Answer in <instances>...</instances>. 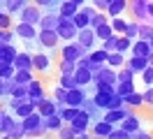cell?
Returning a JSON list of instances; mask_svg holds the SVG:
<instances>
[{
  "label": "cell",
  "mask_w": 153,
  "mask_h": 139,
  "mask_svg": "<svg viewBox=\"0 0 153 139\" xmlns=\"http://www.w3.org/2000/svg\"><path fill=\"white\" fill-rule=\"evenodd\" d=\"M12 33L19 37V39H23V42H37V35H39V28L35 26H28V23H14V28H12Z\"/></svg>",
  "instance_id": "6"
},
{
  "label": "cell",
  "mask_w": 153,
  "mask_h": 139,
  "mask_svg": "<svg viewBox=\"0 0 153 139\" xmlns=\"http://www.w3.org/2000/svg\"><path fill=\"white\" fill-rule=\"evenodd\" d=\"M0 139H12V137H0Z\"/></svg>",
  "instance_id": "62"
},
{
  "label": "cell",
  "mask_w": 153,
  "mask_h": 139,
  "mask_svg": "<svg viewBox=\"0 0 153 139\" xmlns=\"http://www.w3.org/2000/svg\"><path fill=\"white\" fill-rule=\"evenodd\" d=\"M132 93H137V88H134V81H128V83H118V86H116V95H118V97H130V95H132Z\"/></svg>",
  "instance_id": "35"
},
{
  "label": "cell",
  "mask_w": 153,
  "mask_h": 139,
  "mask_svg": "<svg viewBox=\"0 0 153 139\" xmlns=\"http://www.w3.org/2000/svg\"><path fill=\"white\" fill-rule=\"evenodd\" d=\"M2 116H5V109H0V123H2Z\"/></svg>",
  "instance_id": "59"
},
{
  "label": "cell",
  "mask_w": 153,
  "mask_h": 139,
  "mask_svg": "<svg viewBox=\"0 0 153 139\" xmlns=\"http://www.w3.org/2000/svg\"><path fill=\"white\" fill-rule=\"evenodd\" d=\"M53 102H56L58 109L67 107V91H63L60 86H56V88H53Z\"/></svg>",
  "instance_id": "37"
},
{
  "label": "cell",
  "mask_w": 153,
  "mask_h": 139,
  "mask_svg": "<svg viewBox=\"0 0 153 139\" xmlns=\"http://www.w3.org/2000/svg\"><path fill=\"white\" fill-rule=\"evenodd\" d=\"M125 9H130V2H125V0H109L107 16L109 19H118V16H123Z\"/></svg>",
  "instance_id": "21"
},
{
  "label": "cell",
  "mask_w": 153,
  "mask_h": 139,
  "mask_svg": "<svg viewBox=\"0 0 153 139\" xmlns=\"http://www.w3.org/2000/svg\"><path fill=\"white\" fill-rule=\"evenodd\" d=\"M125 65H128V56L123 54H109V60H107V67H111V70H123Z\"/></svg>",
  "instance_id": "29"
},
{
  "label": "cell",
  "mask_w": 153,
  "mask_h": 139,
  "mask_svg": "<svg viewBox=\"0 0 153 139\" xmlns=\"http://www.w3.org/2000/svg\"><path fill=\"white\" fill-rule=\"evenodd\" d=\"M151 49H153V39H151Z\"/></svg>",
  "instance_id": "64"
},
{
  "label": "cell",
  "mask_w": 153,
  "mask_h": 139,
  "mask_svg": "<svg viewBox=\"0 0 153 139\" xmlns=\"http://www.w3.org/2000/svg\"><path fill=\"white\" fill-rule=\"evenodd\" d=\"M14 70H16V72L33 70V54H28V51H21V54L16 56V60H14ZM33 72H35V70H33Z\"/></svg>",
  "instance_id": "23"
},
{
  "label": "cell",
  "mask_w": 153,
  "mask_h": 139,
  "mask_svg": "<svg viewBox=\"0 0 153 139\" xmlns=\"http://www.w3.org/2000/svg\"><path fill=\"white\" fill-rule=\"evenodd\" d=\"M16 123H19V120L14 118V114H7V111H5V116H2V123H0V137H10Z\"/></svg>",
  "instance_id": "26"
},
{
  "label": "cell",
  "mask_w": 153,
  "mask_h": 139,
  "mask_svg": "<svg viewBox=\"0 0 153 139\" xmlns=\"http://www.w3.org/2000/svg\"><path fill=\"white\" fill-rule=\"evenodd\" d=\"M111 97H114V95H107V93H93V102H95V107L100 111H105L107 114V109H109V102H111Z\"/></svg>",
  "instance_id": "31"
},
{
  "label": "cell",
  "mask_w": 153,
  "mask_h": 139,
  "mask_svg": "<svg viewBox=\"0 0 153 139\" xmlns=\"http://www.w3.org/2000/svg\"><path fill=\"white\" fill-rule=\"evenodd\" d=\"M10 28H14V26H12V16L5 12V14L0 16V30H10Z\"/></svg>",
  "instance_id": "52"
},
{
  "label": "cell",
  "mask_w": 153,
  "mask_h": 139,
  "mask_svg": "<svg viewBox=\"0 0 153 139\" xmlns=\"http://www.w3.org/2000/svg\"><path fill=\"white\" fill-rule=\"evenodd\" d=\"M134 79V72L132 70H128V67H123V70H118V83H128Z\"/></svg>",
  "instance_id": "48"
},
{
  "label": "cell",
  "mask_w": 153,
  "mask_h": 139,
  "mask_svg": "<svg viewBox=\"0 0 153 139\" xmlns=\"http://www.w3.org/2000/svg\"><path fill=\"white\" fill-rule=\"evenodd\" d=\"M51 54H47V51H35L33 54V70L35 72H39V74H51L49 70H51Z\"/></svg>",
  "instance_id": "7"
},
{
  "label": "cell",
  "mask_w": 153,
  "mask_h": 139,
  "mask_svg": "<svg viewBox=\"0 0 153 139\" xmlns=\"http://www.w3.org/2000/svg\"><path fill=\"white\" fill-rule=\"evenodd\" d=\"M142 95H144V104H146V107H153V88L142 91Z\"/></svg>",
  "instance_id": "56"
},
{
  "label": "cell",
  "mask_w": 153,
  "mask_h": 139,
  "mask_svg": "<svg viewBox=\"0 0 153 139\" xmlns=\"http://www.w3.org/2000/svg\"><path fill=\"white\" fill-rule=\"evenodd\" d=\"M123 37H128L130 42H137V39H139V23H137V21H130V23H128V30H125Z\"/></svg>",
  "instance_id": "40"
},
{
  "label": "cell",
  "mask_w": 153,
  "mask_h": 139,
  "mask_svg": "<svg viewBox=\"0 0 153 139\" xmlns=\"http://www.w3.org/2000/svg\"><path fill=\"white\" fill-rule=\"evenodd\" d=\"M134 139H153L151 132H139V135H134Z\"/></svg>",
  "instance_id": "57"
},
{
  "label": "cell",
  "mask_w": 153,
  "mask_h": 139,
  "mask_svg": "<svg viewBox=\"0 0 153 139\" xmlns=\"http://www.w3.org/2000/svg\"><path fill=\"white\" fill-rule=\"evenodd\" d=\"M58 72H60V77H74V72H76V63L60 60V63H58Z\"/></svg>",
  "instance_id": "38"
},
{
  "label": "cell",
  "mask_w": 153,
  "mask_h": 139,
  "mask_svg": "<svg viewBox=\"0 0 153 139\" xmlns=\"http://www.w3.org/2000/svg\"><path fill=\"white\" fill-rule=\"evenodd\" d=\"M70 128L74 130L76 135H86V132H91V128H93V118L81 109V111H79V116L72 120V125H70Z\"/></svg>",
  "instance_id": "11"
},
{
  "label": "cell",
  "mask_w": 153,
  "mask_h": 139,
  "mask_svg": "<svg viewBox=\"0 0 153 139\" xmlns=\"http://www.w3.org/2000/svg\"><path fill=\"white\" fill-rule=\"evenodd\" d=\"M95 35H97V39L100 42H105V39H109V37H114V30H111V26L109 23H105V26H100L95 30Z\"/></svg>",
  "instance_id": "43"
},
{
  "label": "cell",
  "mask_w": 153,
  "mask_h": 139,
  "mask_svg": "<svg viewBox=\"0 0 153 139\" xmlns=\"http://www.w3.org/2000/svg\"><path fill=\"white\" fill-rule=\"evenodd\" d=\"M95 91L97 93H107V95H116V88H114V86H109V83H97Z\"/></svg>",
  "instance_id": "53"
},
{
  "label": "cell",
  "mask_w": 153,
  "mask_h": 139,
  "mask_svg": "<svg viewBox=\"0 0 153 139\" xmlns=\"http://www.w3.org/2000/svg\"><path fill=\"white\" fill-rule=\"evenodd\" d=\"M125 67H128V70H132L134 74H139V77H142V74L146 72L151 65H149V60H146V58H134V56H128V65H125Z\"/></svg>",
  "instance_id": "22"
},
{
  "label": "cell",
  "mask_w": 153,
  "mask_h": 139,
  "mask_svg": "<svg viewBox=\"0 0 153 139\" xmlns=\"http://www.w3.org/2000/svg\"><path fill=\"white\" fill-rule=\"evenodd\" d=\"M125 104H123V97H118V95H114L111 97V102H109V109L107 111H118V109H123Z\"/></svg>",
  "instance_id": "50"
},
{
  "label": "cell",
  "mask_w": 153,
  "mask_h": 139,
  "mask_svg": "<svg viewBox=\"0 0 153 139\" xmlns=\"http://www.w3.org/2000/svg\"><path fill=\"white\" fill-rule=\"evenodd\" d=\"M86 100H88V95H86V88H74V91H67V107H74V109H81Z\"/></svg>",
  "instance_id": "14"
},
{
  "label": "cell",
  "mask_w": 153,
  "mask_h": 139,
  "mask_svg": "<svg viewBox=\"0 0 153 139\" xmlns=\"http://www.w3.org/2000/svg\"><path fill=\"white\" fill-rule=\"evenodd\" d=\"M74 81H76V86H79V88H88V86L93 83V72H91V70H79V67H76Z\"/></svg>",
  "instance_id": "27"
},
{
  "label": "cell",
  "mask_w": 153,
  "mask_h": 139,
  "mask_svg": "<svg viewBox=\"0 0 153 139\" xmlns=\"http://www.w3.org/2000/svg\"><path fill=\"white\" fill-rule=\"evenodd\" d=\"M12 97H16V100H28V86H16V83H14Z\"/></svg>",
  "instance_id": "45"
},
{
  "label": "cell",
  "mask_w": 153,
  "mask_h": 139,
  "mask_svg": "<svg viewBox=\"0 0 153 139\" xmlns=\"http://www.w3.org/2000/svg\"><path fill=\"white\" fill-rule=\"evenodd\" d=\"M130 56H134V58H151L153 56V49H151V42H146V39H137L132 44V51H130Z\"/></svg>",
  "instance_id": "17"
},
{
  "label": "cell",
  "mask_w": 153,
  "mask_h": 139,
  "mask_svg": "<svg viewBox=\"0 0 153 139\" xmlns=\"http://www.w3.org/2000/svg\"><path fill=\"white\" fill-rule=\"evenodd\" d=\"M79 111H81V109H74V107H63V109H58V116L63 118V123H65V125H72V120L79 116Z\"/></svg>",
  "instance_id": "32"
},
{
  "label": "cell",
  "mask_w": 153,
  "mask_h": 139,
  "mask_svg": "<svg viewBox=\"0 0 153 139\" xmlns=\"http://www.w3.org/2000/svg\"><path fill=\"white\" fill-rule=\"evenodd\" d=\"M118 128L125 130L130 137H134V135H139V132H142V118H139L137 114H132V116H128V118H125Z\"/></svg>",
  "instance_id": "15"
},
{
  "label": "cell",
  "mask_w": 153,
  "mask_h": 139,
  "mask_svg": "<svg viewBox=\"0 0 153 139\" xmlns=\"http://www.w3.org/2000/svg\"><path fill=\"white\" fill-rule=\"evenodd\" d=\"M95 42H97V35H95V30H91V28L81 30V33H79V37H76V44L84 46L88 54H91V51H95Z\"/></svg>",
  "instance_id": "13"
},
{
  "label": "cell",
  "mask_w": 153,
  "mask_h": 139,
  "mask_svg": "<svg viewBox=\"0 0 153 139\" xmlns=\"http://www.w3.org/2000/svg\"><path fill=\"white\" fill-rule=\"evenodd\" d=\"M14 65H5V67H0V79H5V81H14Z\"/></svg>",
  "instance_id": "46"
},
{
  "label": "cell",
  "mask_w": 153,
  "mask_h": 139,
  "mask_svg": "<svg viewBox=\"0 0 153 139\" xmlns=\"http://www.w3.org/2000/svg\"><path fill=\"white\" fill-rule=\"evenodd\" d=\"M23 123V130H26V135H28V139H35V137H44L47 135V130H44V118L39 116L37 111L33 114V116H28L26 120H21Z\"/></svg>",
  "instance_id": "1"
},
{
  "label": "cell",
  "mask_w": 153,
  "mask_h": 139,
  "mask_svg": "<svg viewBox=\"0 0 153 139\" xmlns=\"http://www.w3.org/2000/svg\"><path fill=\"white\" fill-rule=\"evenodd\" d=\"M21 51L16 49V46H5L0 44V67H5V65H14V60H16V56H19Z\"/></svg>",
  "instance_id": "18"
},
{
  "label": "cell",
  "mask_w": 153,
  "mask_h": 139,
  "mask_svg": "<svg viewBox=\"0 0 153 139\" xmlns=\"http://www.w3.org/2000/svg\"><path fill=\"white\" fill-rule=\"evenodd\" d=\"M88 51L84 46H79L76 42H70V44L60 46V60H67V63H79L81 58H86Z\"/></svg>",
  "instance_id": "3"
},
{
  "label": "cell",
  "mask_w": 153,
  "mask_h": 139,
  "mask_svg": "<svg viewBox=\"0 0 153 139\" xmlns=\"http://www.w3.org/2000/svg\"><path fill=\"white\" fill-rule=\"evenodd\" d=\"M139 39H146V42L153 39V26L151 23H142L139 26Z\"/></svg>",
  "instance_id": "44"
},
{
  "label": "cell",
  "mask_w": 153,
  "mask_h": 139,
  "mask_svg": "<svg viewBox=\"0 0 153 139\" xmlns=\"http://www.w3.org/2000/svg\"><path fill=\"white\" fill-rule=\"evenodd\" d=\"M58 86L63 88V91H74V88H79L74 81V77H58Z\"/></svg>",
  "instance_id": "42"
},
{
  "label": "cell",
  "mask_w": 153,
  "mask_h": 139,
  "mask_svg": "<svg viewBox=\"0 0 153 139\" xmlns=\"http://www.w3.org/2000/svg\"><path fill=\"white\" fill-rule=\"evenodd\" d=\"M142 81L146 83V88H153V67H149V70L142 74Z\"/></svg>",
  "instance_id": "54"
},
{
  "label": "cell",
  "mask_w": 153,
  "mask_h": 139,
  "mask_svg": "<svg viewBox=\"0 0 153 139\" xmlns=\"http://www.w3.org/2000/svg\"><path fill=\"white\" fill-rule=\"evenodd\" d=\"M132 114H134V111L130 109V107H123V109H118V111H107V114H105V120L118 128V125H121L128 116H132Z\"/></svg>",
  "instance_id": "16"
},
{
  "label": "cell",
  "mask_w": 153,
  "mask_h": 139,
  "mask_svg": "<svg viewBox=\"0 0 153 139\" xmlns=\"http://www.w3.org/2000/svg\"><path fill=\"white\" fill-rule=\"evenodd\" d=\"M26 7H28V2H23V0H7V2H0V9L7 12L10 16H19Z\"/></svg>",
  "instance_id": "19"
},
{
  "label": "cell",
  "mask_w": 153,
  "mask_h": 139,
  "mask_svg": "<svg viewBox=\"0 0 153 139\" xmlns=\"http://www.w3.org/2000/svg\"><path fill=\"white\" fill-rule=\"evenodd\" d=\"M91 5H93L100 14H107V9H109V0H95V2H91Z\"/></svg>",
  "instance_id": "51"
},
{
  "label": "cell",
  "mask_w": 153,
  "mask_h": 139,
  "mask_svg": "<svg viewBox=\"0 0 153 139\" xmlns=\"http://www.w3.org/2000/svg\"><path fill=\"white\" fill-rule=\"evenodd\" d=\"M35 111H37V107H35L33 102H23V104H21L19 109L14 111V118H16V120H26L28 116H33Z\"/></svg>",
  "instance_id": "28"
},
{
  "label": "cell",
  "mask_w": 153,
  "mask_h": 139,
  "mask_svg": "<svg viewBox=\"0 0 153 139\" xmlns=\"http://www.w3.org/2000/svg\"><path fill=\"white\" fill-rule=\"evenodd\" d=\"M123 104H125V107H130V109H137V107H142V104H144V95H142V91H137V93H132L130 97H125Z\"/></svg>",
  "instance_id": "36"
},
{
  "label": "cell",
  "mask_w": 153,
  "mask_h": 139,
  "mask_svg": "<svg viewBox=\"0 0 153 139\" xmlns=\"http://www.w3.org/2000/svg\"><path fill=\"white\" fill-rule=\"evenodd\" d=\"M65 128V123H63V118L60 116H51V118H44V130H47V135H58L60 130Z\"/></svg>",
  "instance_id": "25"
},
{
  "label": "cell",
  "mask_w": 153,
  "mask_h": 139,
  "mask_svg": "<svg viewBox=\"0 0 153 139\" xmlns=\"http://www.w3.org/2000/svg\"><path fill=\"white\" fill-rule=\"evenodd\" d=\"M37 114L42 116V118H51V116H56L58 107H56V102H53V97H47V100L42 102V104L37 107Z\"/></svg>",
  "instance_id": "24"
},
{
  "label": "cell",
  "mask_w": 153,
  "mask_h": 139,
  "mask_svg": "<svg viewBox=\"0 0 153 139\" xmlns=\"http://www.w3.org/2000/svg\"><path fill=\"white\" fill-rule=\"evenodd\" d=\"M56 137H58V139H76V132H74L72 128H70V125H65V128L60 130Z\"/></svg>",
  "instance_id": "49"
},
{
  "label": "cell",
  "mask_w": 153,
  "mask_h": 139,
  "mask_svg": "<svg viewBox=\"0 0 153 139\" xmlns=\"http://www.w3.org/2000/svg\"><path fill=\"white\" fill-rule=\"evenodd\" d=\"M149 65H151V67H153V56H151V58H149Z\"/></svg>",
  "instance_id": "60"
},
{
  "label": "cell",
  "mask_w": 153,
  "mask_h": 139,
  "mask_svg": "<svg viewBox=\"0 0 153 139\" xmlns=\"http://www.w3.org/2000/svg\"><path fill=\"white\" fill-rule=\"evenodd\" d=\"M60 14L58 12H49V14H44L42 16V23H39V30H58V26H60Z\"/></svg>",
  "instance_id": "20"
},
{
  "label": "cell",
  "mask_w": 153,
  "mask_h": 139,
  "mask_svg": "<svg viewBox=\"0 0 153 139\" xmlns=\"http://www.w3.org/2000/svg\"><path fill=\"white\" fill-rule=\"evenodd\" d=\"M128 19H123V16H118V19H109V26H111V30H114V35H118V37H123L125 35V30H128Z\"/></svg>",
  "instance_id": "30"
},
{
  "label": "cell",
  "mask_w": 153,
  "mask_h": 139,
  "mask_svg": "<svg viewBox=\"0 0 153 139\" xmlns=\"http://www.w3.org/2000/svg\"><path fill=\"white\" fill-rule=\"evenodd\" d=\"M132 44H134V42H130L128 37H118V44H116V54L128 56L130 51H132Z\"/></svg>",
  "instance_id": "39"
},
{
  "label": "cell",
  "mask_w": 153,
  "mask_h": 139,
  "mask_svg": "<svg viewBox=\"0 0 153 139\" xmlns=\"http://www.w3.org/2000/svg\"><path fill=\"white\" fill-rule=\"evenodd\" d=\"M114 130H116V125L107 123L105 118H100V120H95V123H93V128H91V135H93L95 139H109Z\"/></svg>",
  "instance_id": "12"
},
{
  "label": "cell",
  "mask_w": 153,
  "mask_h": 139,
  "mask_svg": "<svg viewBox=\"0 0 153 139\" xmlns=\"http://www.w3.org/2000/svg\"><path fill=\"white\" fill-rule=\"evenodd\" d=\"M44 100H47V88H44V81L35 77V81L28 86V102H33L35 107H39Z\"/></svg>",
  "instance_id": "5"
},
{
  "label": "cell",
  "mask_w": 153,
  "mask_h": 139,
  "mask_svg": "<svg viewBox=\"0 0 153 139\" xmlns=\"http://www.w3.org/2000/svg\"><path fill=\"white\" fill-rule=\"evenodd\" d=\"M81 109L86 111V114H88V116H91V118L100 114V109H97V107H95V102H93V97H88V100L84 102V107H81Z\"/></svg>",
  "instance_id": "47"
},
{
  "label": "cell",
  "mask_w": 153,
  "mask_h": 139,
  "mask_svg": "<svg viewBox=\"0 0 153 139\" xmlns=\"http://www.w3.org/2000/svg\"><path fill=\"white\" fill-rule=\"evenodd\" d=\"M2 14H5V12H2V9H0V16H2Z\"/></svg>",
  "instance_id": "63"
},
{
  "label": "cell",
  "mask_w": 153,
  "mask_h": 139,
  "mask_svg": "<svg viewBox=\"0 0 153 139\" xmlns=\"http://www.w3.org/2000/svg\"><path fill=\"white\" fill-rule=\"evenodd\" d=\"M58 42H60V37H58L56 30H39L37 35V44H39V51H53L58 46Z\"/></svg>",
  "instance_id": "4"
},
{
  "label": "cell",
  "mask_w": 153,
  "mask_h": 139,
  "mask_svg": "<svg viewBox=\"0 0 153 139\" xmlns=\"http://www.w3.org/2000/svg\"><path fill=\"white\" fill-rule=\"evenodd\" d=\"M88 60H91L93 65H107L109 54H107L105 49H95V51H91V54H88Z\"/></svg>",
  "instance_id": "34"
},
{
  "label": "cell",
  "mask_w": 153,
  "mask_h": 139,
  "mask_svg": "<svg viewBox=\"0 0 153 139\" xmlns=\"http://www.w3.org/2000/svg\"><path fill=\"white\" fill-rule=\"evenodd\" d=\"M35 81V72L33 70H26V72H16L14 74V83L16 86H30Z\"/></svg>",
  "instance_id": "33"
},
{
  "label": "cell",
  "mask_w": 153,
  "mask_h": 139,
  "mask_svg": "<svg viewBox=\"0 0 153 139\" xmlns=\"http://www.w3.org/2000/svg\"><path fill=\"white\" fill-rule=\"evenodd\" d=\"M56 33H58V37H60V42H65V44L76 42V37H79V30L74 28L72 21H60V26H58Z\"/></svg>",
  "instance_id": "10"
},
{
  "label": "cell",
  "mask_w": 153,
  "mask_h": 139,
  "mask_svg": "<svg viewBox=\"0 0 153 139\" xmlns=\"http://www.w3.org/2000/svg\"><path fill=\"white\" fill-rule=\"evenodd\" d=\"M42 16H44V12L37 7V2H28V7L21 12L19 16V23H28V26H35L39 28V23H42Z\"/></svg>",
  "instance_id": "2"
},
{
  "label": "cell",
  "mask_w": 153,
  "mask_h": 139,
  "mask_svg": "<svg viewBox=\"0 0 153 139\" xmlns=\"http://www.w3.org/2000/svg\"><path fill=\"white\" fill-rule=\"evenodd\" d=\"M130 12H132L134 21L142 26V23H149V0H132L130 2Z\"/></svg>",
  "instance_id": "9"
},
{
  "label": "cell",
  "mask_w": 153,
  "mask_h": 139,
  "mask_svg": "<svg viewBox=\"0 0 153 139\" xmlns=\"http://www.w3.org/2000/svg\"><path fill=\"white\" fill-rule=\"evenodd\" d=\"M2 33H5V30H0V44H2Z\"/></svg>",
  "instance_id": "61"
},
{
  "label": "cell",
  "mask_w": 153,
  "mask_h": 139,
  "mask_svg": "<svg viewBox=\"0 0 153 139\" xmlns=\"http://www.w3.org/2000/svg\"><path fill=\"white\" fill-rule=\"evenodd\" d=\"M84 7V2H79V0H65V2H60V9H58V14L63 21H72V19L81 12Z\"/></svg>",
  "instance_id": "8"
},
{
  "label": "cell",
  "mask_w": 153,
  "mask_h": 139,
  "mask_svg": "<svg viewBox=\"0 0 153 139\" xmlns=\"http://www.w3.org/2000/svg\"><path fill=\"white\" fill-rule=\"evenodd\" d=\"M12 88H14V81L0 79V100H10L12 97Z\"/></svg>",
  "instance_id": "41"
},
{
  "label": "cell",
  "mask_w": 153,
  "mask_h": 139,
  "mask_svg": "<svg viewBox=\"0 0 153 139\" xmlns=\"http://www.w3.org/2000/svg\"><path fill=\"white\" fill-rule=\"evenodd\" d=\"M109 139H134V137H130V135H128V132H125V130H121V128H116L114 132H111V137Z\"/></svg>",
  "instance_id": "55"
},
{
  "label": "cell",
  "mask_w": 153,
  "mask_h": 139,
  "mask_svg": "<svg viewBox=\"0 0 153 139\" xmlns=\"http://www.w3.org/2000/svg\"><path fill=\"white\" fill-rule=\"evenodd\" d=\"M76 139H95L91 132H86V135H76Z\"/></svg>",
  "instance_id": "58"
}]
</instances>
